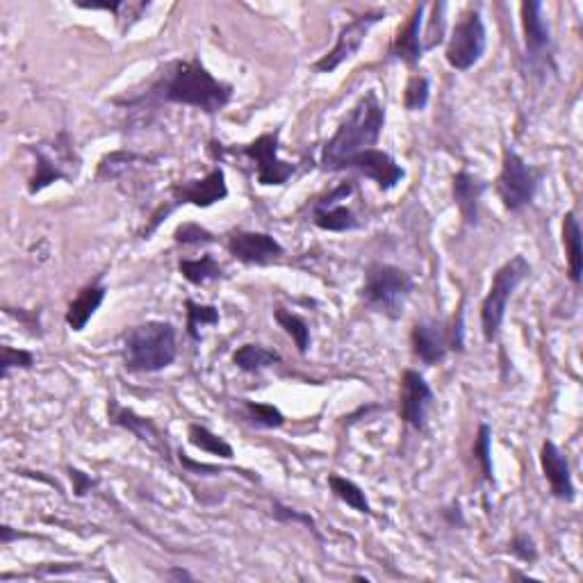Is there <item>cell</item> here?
Wrapping results in <instances>:
<instances>
[{"instance_id": "6da1fadb", "label": "cell", "mask_w": 583, "mask_h": 583, "mask_svg": "<svg viewBox=\"0 0 583 583\" xmlns=\"http://www.w3.org/2000/svg\"><path fill=\"white\" fill-rule=\"evenodd\" d=\"M146 101L190 105L205 114H217L233 101V85L212 76L199 57L174 60L158 71V78L144 96L126 101V105H142Z\"/></svg>"}, {"instance_id": "7a4b0ae2", "label": "cell", "mask_w": 583, "mask_h": 583, "mask_svg": "<svg viewBox=\"0 0 583 583\" xmlns=\"http://www.w3.org/2000/svg\"><path fill=\"white\" fill-rule=\"evenodd\" d=\"M385 126V108L374 89L360 96L335 135L328 139L322 151V169L342 171V164L353 155L374 149L379 144Z\"/></svg>"}, {"instance_id": "3957f363", "label": "cell", "mask_w": 583, "mask_h": 583, "mask_svg": "<svg viewBox=\"0 0 583 583\" xmlns=\"http://www.w3.org/2000/svg\"><path fill=\"white\" fill-rule=\"evenodd\" d=\"M176 328L169 322H146L130 328L123 340V365L133 374H155L174 365Z\"/></svg>"}, {"instance_id": "277c9868", "label": "cell", "mask_w": 583, "mask_h": 583, "mask_svg": "<svg viewBox=\"0 0 583 583\" xmlns=\"http://www.w3.org/2000/svg\"><path fill=\"white\" fill-rule=\"evenodd\" d=\"M413 287V276L404 272L401 267L385 265V262H372L365 272L360 299H363L369 310L390 319H399L404 315L406 301L410 292H413Z\"/></svg>"}, {"instance_id": "5b68a950", "label": "cell", "mask_w": 583, "mask_h": 583, "mask_svg": "<svg viewBox=\"0 0 583 583\" xmlns=\"http://www.w3.org/2000/svg\"><path fill=\"white\" fill-rule=\"evenodd\" d=\"M527 276H531V265L524 256H513L492 276L488 297L481 303V331L486 342H495L499 338L508 301Z\"/></svg>"}, {"instance_id": "8992f818", "label": "cell", "mask_w": 583, "mask_h": 583, "mask_svg": "<svg viewBox=\"0 0 583 583\" xmlns=\"http://www.w3.org/2000/svg\"><path fill=\"white\" fill-rule=\"evenodd\" d=\"M543 171L533 167L520 153L511 146L504 149L502 171L495 180V190L499 194V201L504 203L508 212H520L527 208L536 199V192L543 180Z\"/></svg>"}, {"instance_id": "52a82bcc", "label": "cell", "mask_w": 583, "mask_h": 583, "mask_svg": "<svg viewBox=\"0 0 583 583\" xmlns=\"http://www.w3.org/2000/svg\"><path fill=\"white\" fill-rule=\"evenodd\" d=\"M169 194H171V205H169V208H160L158 212H155L149 228H146V231L142 233L144 240H149V237L155 233V228L162 224V219L167 217L171 210L178 208V205L210 208V205L224 201L228 196V185H226L224 169H221V167L212 169L210 174L205 176L203 180H187V183L171 185Z\"/></svg>"}, {"instance_id": "ba28073f", "label": "cell", "mask_w": 583, "mask_h": 583, "mask_svg": "<svg viewBox=\"0 0 583 583\" xmlns=\"http://www.w3.org/2000/svg\"><path fill=\"white\" fill-rule=\"evenodd\" d=\"M488 46L486 23L479 10H467L461 14V21L451 30L447 44V64L456 71H470L481 60Z\"/></svg>"}, {"instance_id": "9c48e42d", "label": "cell", "mask_w": 583, "mask_h": 583, "mask_svg": "<svg viewBox=\"0 0 583 583\" xmlns=\"http://www.w3.org/2000/svg\"><path fill=\"white\" fill-rule=\"evenodd\" d=\"M278 144H281V130H274V133L260 135L256 142L240 149V155L256 162L258 183L265 187H281L297 174V164L278 158Z\"/></svg>"}, {"instance_id": "30bf717a", "label": "cell", "mask_w": 583, "mask_h": 583, "mask_svg": "<svg viewBox=\"0 0 583 583\" xmlns=\"http://www.w3.org/2000/svg\"><path fill=\"white\" fill-rule=\"evenodd\" d=\"M383 19H385V10H381V7L369 10L365 14H358L356 19L349 21L347 26L340 30L335 46L322 57V60H317L315 64H312V69H315L317 73H333L335 69L342 67L344 62H349L351 57L360 51V46L365 44L369 30H372L376 23H381Z\"/></svg>"}, {"instance_id": "8fae6325", "label": "cell", "mask_w": 583, "mask_h": 583, "mask_svg": "<svg viewBox=\"0 0 583 583\" xmlns=\"http://www.w3.org/2000/svg\"><path fill=\"white\" fill-rule=\"evenodd\" d=\"M435 401L431 385L426 383L424 376L415 369H406L401 376V401L399 413L410 429L424 431L429 424V410Z\"/></svg>"}, {"instance_id": "7c38bea8", "label": "cell", "mask_w": 583, "mask_h": 583, "mask_svg": "<svg viewBox=\"0 0 583 583\" xmlns=\"http://www.w3.org/2000/svg\"><path fill=\"white\" fill-rule=\"evenodd\" d=\"M228 253L235 260L244 262V265H272V262L281 260L285 256L283 244L269 233L258 231H233L226 240Z\"/></svg>"}, {"instance_id": "4fadbf2b", "label": "cell", "mask_w": 583, "mask_h": 583, "mask_svg": "<svg viewBox=\"0 0 583 583\" xmlns=\"http://www.w3.org/2000/svg\"><path fill=\"white\" fill-rule=\"evenodd\" d=\"M351 192L353 183H342L340 187H335L331 194H326L324 199H319L315 203V208H312V224L328 233H347L360 228L356 212L340 203L347 199Z\"/></svg>"}, {"instance_id": "5bb4252c", "label": "cell", "mask_w": 583, "mask_h": 583, "mask_svg": "<svg viewBox=\"0 0 583 583\" xmlns=\"http://www.w3.org/2000/svg\"><path fill=\"white\" fill-rule=\"evenodd\" d=\"M351 169L363 174L365 178H372L376 185H379L381 192H390L397 187L401 180L406 178V171L401 164L392 158L390 153L379 151V149H367L363 153L353 155L347 162L342 164V171Z\"/></svg>"}, {"instance_id": "9a60e30c", "label": "cell", "mask_w": 583, "mask_h": 583, "mask_svg": "<svg viewBox=\"0 0 583 583\" xmlns=\"http://www.w3.org/2000/svg\"><path fill=\"white\" fill-rule=\"evenodd\" d=\"M522 30H524V51L531 64H545L552 60V30L545 19L543 3L527 0L520 7Z\"/></svg>"}, {"instance_id": "2e32d148", "label": "cell", "mask_w": 583, "mask_h": 583, "mask_svg": "<svg viewBox=\"0 0 583 583\" xmlns=\"http://www.w3.org/2000/svg\"><path fill=\"white\" fill-rule=\"evenodd\" d=\"M108 417H110V422L114 426H121V429H126L128 433H133L139 442H144V445L149 449H153L155 454H160L162 458L171 456V447L167 442V435H164L158 429V424H155L153 420H149V417H142V415H137L135 410L119 406L117 399H110Z\"/></svg>"}, {"instance_id": "e0dca14e", "label": "cell", "mask_w": 583, "mask_h": 583, "mask_svg": "<svg viewBox=\"0 0 583 583\" xmlns=\"http://www.w3.org/2000/svg\"><path fill=\"white\" fill-rule=\"evenodd\" d=\"M540 467H543V474L549 488H552V495L565 504H572L574 497H577V490H574L570 461L568 456L558 449L556 442L552 440L543 442V447H540Z\"/></svg>"}, {"instance_id": "ac0fdd59", "label": "cell", "mask_w": 583, "mask_h": 583, "mask_svg": "<svg viewBox=\"0 0 583 583\" xmlns=\"http://www.w3.org/2000/svg\"><path fill=\"white\" fill-rule=\"evenodd\" d=\"M424 12L426 5L420 3L413 10V14L408 16V21L399 28L397 37L392 39L390 44V60L404 62L406 67H417L424 57V41H422V26H424Z\"/></svg>"}, {"instance_id": "d6986e66", "label": "cell", "mask_w": 583, "mask_h": 583, "mask_svg": "<svg viewBox=\"0 0 583 583\" xmlns=\"http://www.w3.org/2000/svg\"><path fill=\"white\" fill-rule=\"evenodd\" d=\"M415 356L424 365H438L449 351V328L442 322H417L410 333Z\"/></svg>"}, {"instance_id": "ffe728a7", "label": "cell", "mask_w": 583, "mask_h": 583, "mask_svg": "<svg viewBox=\"0 0 583 583\" xmlns=\"http://www.w3.org/2000/svg\"><path fill=\"white\" fill-rule=\"evenodd\" d=\"M451 190H454V201L458 205V210H461L465 224L467 226L479 224V203H481L483 192L488 190L486 180L470 174L467 169H461L454 176V185H451Z\"/></svg>"}, {"instance_id": "44dd1931", "label": "cell", "mask_w": 583, "mask_h": 583, "mask_svg": "<svg viewBox=\"0 0 583 583\" xmlns=\"http://www.w3.org/2000/svg\"><path fill=\"white\" fill-rule=\"evenodd\" d=\"M105 297H108V287H105L101 281L92 283L87 287H82L78 292V297L69 303L67 308V324L71 331H85L87 324L92 322V317L96 315V310L103 306Z\"/></svg>"}, {"instance_id": "7402d4cb", "label": "cell", "mask_w": 583, "mask_h": 583, "mask_svg": "<svg viewBox=\"0 0 583 583\" xmlns=\"http://www.w3.org/2000/svg\"><path fill=\"white\" fill-rule=\"evenodd\" d=\"M563 246L565 256H568V274L574 285H581L583 274V251H581V226L577 219V212L570 210L563 217Z\"/></svg>"}, {"instance_id": "603a6c76", "label": "cell", "mask_w": 583, "mask_h": 583, "mask_svg": "<svg viewBox=\"0 0 583 583\" xmlns=\"http://www.w3.org/2000/svg\"><path fill=\"white\" fill-rule=\"evenodd\" d=\"M233 363L246 374H258L262 369L281 363V356L272 349L260 347V344H244L233 353Z\"/></svg>"}, {"instance_id": "cb8c5ba5", "label": "cell", "mask_w": 583, "mask_h": 583, "mask_svg": "<svg viewBox=\"0 0 583 583\" xmlns=\"http://www.w3.org/2000/svg\"><path fill=\"white\" fill-rule=\"evenodd\" d=\"M328 488L335 497L344 502L347 506H351L353 511L369 515L372 513V506H369V499L365 495V490L358 486V483H353L351 479H344L340 474H328Z\"/></svg>"}, {"instance_id": "d4e9b609", "label": "cell", "mask_w": 583, "mask_h": 583, "mask_svg": "<svg viewBox=\"0 0 583 583\" xmlns=\"http://www.w3.org/2000/svg\"><path fill=\"white\" fill-rule=\"evenodd\" d=\"M180 274L187 283L192 285H205L208 281H215V278H224V267L212 256H201L196 260H180Z\"/></svg>"}, {"instance_id": "484cf974", "label": "cell", "mask_w": 583, "mask_h": 583, "mask_svg": "<svg viewBox=\"0 0 583 583\" xmlns=\"http://www.w3.org/2000/svg\"><path fill=\"white\" fill-rule=\"evenodd\" d=\"M274 319L278 324H281L283 331L290 335V338L294 340V344H297V349L299 353H303L306 356L308 349H310V326L306 319H303L301 315H297V312H292V310H285L281 306H276L274 308Z\"/></svg>"}, {"instance_id": "4316f807", "label": "cell", "mask_w": 583, "mask_h": 583, "mask_svg": "<svg viewBox=\"0 0 583 583\" xmlns=\"http://www.w3.org/2000/svg\"><path fill=\"white\" fill-rule=\"evenodd\" d=\"M187 438H190L192 445L201 451H208L212 456H219V458H226V461H231L235 456L233 447L228 445V442L221 438V435L212 433L210 429H205L201 424H190V429H187Z\"/></svg>"}, {"instance_id": "83f0119b", "label": "cell", "mask_w": 583, "mask_h": 583, "mask_svg": "<svg viewBox=\"0 0 583 583\" xmlns=\"http://www.w3.org/2000/svg\"><path fill=\"white\" fill-rule=\"evenodd\" d=\"M37 153V164H35V176L30 178V194H37L41 190H46L48 185L55 183V180H69L71 176L67 171L62 169V164H57L51 155H46L44 151H35Z\"/></svg>"}, {"instance_id": "f1b7e54d", "label": "cell", "mask_w": 583, "mask_h": 583, "mask_svg": "<svg viewBox=\"0 0 583 583\" xmlns=\"http://www.w3.org/2000/svg\"><path fill=\"white\" fill-rule=\"evenodd\" d=\"M242 415L256 429H281L285 415L272 404H258V401H242Z\"/></svg>"}, {"instance_id": "f546056e", "label": "cell", "mask_w": 583, "mask_h": 583, "mask_svg": "<svg viewBox=\"0 0 583 583\" xmlns=\"http://www.w3.org/2000/svg\"><path fill=\"white\" fill-rule=\"evenodd\" d=\"M187 308V335L194 342H201V328L205 326H217L219 324V310L215 306H203L192 299L185 301Z\"/></svg>"}, {"instance_id": "4dcf8cb0", "label": "cell", "mask_w": 583, "mask_h": 583, "mask_svg": "<svg viewBox=\"0 0 583 583\" xmlns=\"http://www.w3.org/2000/svg\"><path fill=\"white\" fill-rule=\"evenodd\" d=\"M431 96V82L422 73H413L408 78L404 89V108L408 112H422L429 105Z\"/></svg>"}, {"instance_id": "1f68e13d", "label": "cell", "mask_w": 583, "mask_h": 583, "mask_svg": "<svg viewBox=\"0 0 583 583\" xmlns=\"http://www.w3.org/2000/svg\"><path fill=\"white\" fill-rule=\"evenodd\" d=\"M490 445H492V429L488 424L479 426V435H476L474 442V456L481 465V474L486 481H495V467H492V456H490Z\"/></svg>"}, {"instance_id": "d6a6232c", "label": "cell", "mask_w": 583, "mask_h": 583, "mask_svg": "<svg viewBox=\"0 0 583 583\" xmlns=\"http://www.w3.org/2000/svg\"><path fill=\"white\" fill-rule=\"evenodd\" d=\"M35 367V356L26 349H14V347H0V372L3 379L10 376L12 369H32Z\"/></svg>"}, {"instance_id": "836d02e7", "label": "cell", "mask_w": 583, "mask_h": 583, "mask_svg": "<svg viewBox=\"0 0 583 583\" xmlns=\"http://www.w3.org/2000/svg\"><path fill=\"white\" fill-rule=\"evenodd\" d=\"M508 552H511L517 561L522 563H536L538 561V547L536 540H533L529 533H515L511 543H508Z\"/></svg>"}, {"instance_id": "e575fe53", "label": "cell", "mask_w": 583, "mask_h": 583, "mask_svg": "<svg viewBox=\"0 0 583 583\" xmlns=\"http://www.w3.org/2000/svg\"><path fill=\"white\" fill-rule=\"evenodd\" d=\"M174 240H176V244L194 246V244H212L217 240V237L212 235L210 231H205V228L199 224H183V226L176 228Z\"/></svg>"}, {"instance_id": "d590c367", "label": "cell", "mask_w": 583, "mask_h": 583, "mask_svg": "<svg viewBox=\"0 0 583 583\" xmlns=\"http://www.w3.org/2000/svg\"><path fill=\"white\" fill-rule=\"evenodd\" d=\"M274 517L281 522H301V524H306L312 533H317V524L308 513H299V511H294V508H287V506L276 502L274 504Z\"/></svg>"}, {"instance_id": "8d00e7d4", "label": "cell", "mask_w": 583, "mask_h": 583, "mask_svg": "<svg viewBox=\"0 0 583 583\" xmlns=\"http://www.w3.org/2000/svg\"><path fill=\"white\" fill-rule=\"evenodd\" d=\"M445 10H447L445 3H435L433 5V21L429 26V39H426L424 51H431V48L438 46V39H435V30H438L440 37L445 35V16H442V14H445Z\"/></svg>"}, {"instance_id": "74e56055", "label": "cell", "mask_w": 583, "mask_h": 583, "mask_svg": "<svg viewBox=\"0 0 583 583\" xmlns=\"http://www.w3.org/2000/svg\"><path fill=\"white\" fill-rule=\"evenodd\" d=\"M449 349H454L458 353L465 349V312H463V303L458 306L454 324H451V328H449Z\"/></svg>"}, {"instance_id": "f35d334b", "label": "cell", "mask_w": 583, "mask_h": 583, "mask_svg": "<svg viewBox=\"0 0 583 583\" xmlns=\"http://www.w3.org/2000/svg\"><path fill=\"white\" fill-rule=\"evenodd\" d=\"M69 476L73 481V492H76L78 497H85L87 492L96 486V481L92 479V476H87L85 472L76 470V467H69Z\"/></svg>"}, {"instance_id": "ab89813d", "label": "cell", "mask_w": 583, "mask_h": 583, "mask_svg": "<svg viewBox=\"0 0 583 583\" xmlns=\"http://www.w3.org/2000/svg\"><path fill=\"white\" fill-rule=\"evenodd\" d=\"M167 579H185V581H192L194 577H192L190 572H185V570H180V568H174V570L167 572Z\"/></svg>"}, {"instance_id": "60d3db41", "label": "cell", "mask_w": 583, "mask_h": 583, "mask_svg": "<svg viewBox=\"0 0 583 583\" xmlns=\"http://www.w3.org/2000/svg\"><path fill=\"white\" fill-rule=\"evenodd\" d=\"M353 581H365V583H367L369 579H367V577H360V574H356V577H353Z\"/></svg>"}]
</instances>
